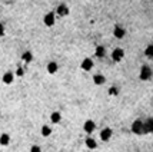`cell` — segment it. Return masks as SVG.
<instances>
[{
  "label": "cell",
  "mask_w": 153,
  "mask_h": 152,
  "mask_svg": "<svg viewBox=\"0 0 153 152\" xmlns=\"http://www.w3.org/2000/svg\"><path fill=\"white\" fill-rule=\"evenodd\" d=\"M123 56H124V50L120 49V47H116L115 50L112 52V59H113V62H120V60L123 59Z\"/></svg>",
  "instance_id": "1"
},
{
  "label": "cell",
  "mask_w": 153,
  "mask_h": 152,
  "mask_svg": "<svg viewBox=\"0 0 153 152\" xmlns=\"http://www.w3.org/2000/svg\"><path fill=\"white\" fill-rule=\"evenodd\" d=\"M150 76H152V69L149 68V66H142V69H140V79L142 80H148V79H150Z\"/></svg>",
  "instance_id": "2"
},
{
  "label": "cell",
  "mask_w": 153,
  "mask_h": 152,
  "mask_svg": "<svg viewBox=\"0 0 153 152\" xmlns=\"http://www.w3.org/2000/svg\"><path fill=\"white\" fill-rule=\"evenodd\" d=\"M83 129H84L86 134H92V132H95V129H96V123H95L92 119H87V121L84 122V125H83Z\"/></svg>",
  "instance_id": "3"
},
{
  "label": "cell",
  "mask_w": 153,
  "mask_h": 152,
  "mask_svg": "<svg viewBox=\"0 0 153 152\" xmlns=\"http://www.w3.org/2000/svg\"><path fill=\"white\" fill-rule=\"evenodd\" d=\"M112 135H113V131H112L110 128H105V129H102V132H100V139H102L103 142H107V141L112 138Z\"/></svg>",
  "instance_id": "4"
},
{
  "label": "cell",
  "mask_w": 153,
  "mask_h": 152,
  "mask_svg": "<svg viewBox=\"0 0 153 152\" xmlns=\"http://www.w3.org/2000/svg\"><path fill=\"white\" fill-rule=\"evenodd\" d=\"M80 68L83 69V71H92L93 69V60L90 59V58H86L83 62H82V65H80Z\"/></svg>",
  "instance_id": "5"
},
{
  "label": "cell",
  "mask_w": 153,
  "mask_h": 152,
  "mask_svg": "<svg viewBox=\"0 0 153 152\" xmlns=\"http://www.w3.org/2000/svg\"><path fill=\"white\" fill-rule=\"evenodd\" d=\"M1 80H3L4 85H12L13 80H14V73L13 72H6L3 75V77H1Z\"/></svg>",
  "instance_id": "6"
},
{
  "label": "cell",
  "mask_w": 153,
  "mask_h": 152,
  "mask_svg": "<svg viewBox=\"0 0 153 152\" xmlns=\"http://www.w3.org/2000/svg\"><path fill=\"white\" fill-rule=\"evenodd\" d=\"M43 22H44V25H46V26H53V25H54V13H53V12L47 13V14L44 16Z\"/></svg>",
  "instance_id": "7"
},
{
  "label": "cell",
  "mask_w": 153,
  "mask_h": 152,
  "mask_svg": "<svg viewBox=\"0 0 153 152\" xmlns=\"http://www.w3.org/2000/svg\"><path fill=\"white\" fill-rule=\"evenodd\" d=\"M84 145H86L89 149H96V148H97V142H96V139H93L92 136L86 138V141H84Z\"/></svg>",
  "instance_id": "8"
},
{
  "label": "cell",
  "mask_w": 153,
  "mask_h": 152,
  "mask_svg": "<svg viewBox=\"0 0 153 152\" xmlns=\"http://www.w3.org/2000/svg\"><path fill=\"white\" fill-rule=\"evenodd\" d=\"M50 122L52 123H60L62 122V114L60 112H52V115H50Z\"/></svg>",
  "instance_id": "9"
},
{
  "label": "cell",
  "mask_w": 153,
  "mask_h": 152,
  "mask_svg": "<svg viewBox=\"0 0 153 152\" xmlns=\"http://www.w3.org/2000/svg\"><path fill=\"white\" fill-rule=\"evenodd\" d=\"M57 69H59V66H57L56 62H49V63H47V72H49L50 75H54V73L57 72Z\"/></svg>",
  "instance_id": "10"
},
{
  "label": "cell",
  "mask_w": 153,
  "mask_h": 152,
  "mask_svg": "<svg viewBox=\"0 0 153 152\" xmlns=\"http://www.w3.org/2000/svg\"><path fill=\"white\" fill-rule=\"evenodd\" d=\"M10 144V136H9V134H1L0 135V145L1 147H7Z\"/></svg>",
  "instance_id": "11"
},
{
  "label": "cell",
  "mask_w": 153,
  "mask_h": 152,
  "mask_svg": "<svg viewBox=\"0 0 153 152\" xmlns=\"http://www.w3.org/2000/svg\"><path fill=\"white\" fill-rule=\"evenodd\" d=\"M40 134H41V136L47 138V136H50V134H52V128H50L49 125H43L41 129H40Z\"/></svg>",
  "instance_id": "12"
},
{
  "label": "cell",
  "mask_w": 153,
  "mask_h": 152,
  "mask_svg": "<svg viewBox=\"0 0 153 152\" xmlns=\"http://www.w3.org/2000/svg\"><path fill=\"white\" fill-rule=\"evenodd\" d=\"M93 82H95L96 85H99V86H100V85H103V83L106 82V77H105L103 75H100V73H97V75L93 76Z\"/></svg>",
  "instance_id": "13"
},
{
  "label": "cell",
  "mask_w": 153,
  "mask_h": 152,
  "mask_svg": "<svg viewBox=\"0 0 153 152\" xmlns=\"http://www.w3.org/2000/svg\"><path fill=\"white\" fill-rule=\"evenodd\" d=\"M142 128H143V123L140 121H136L133 123V126H132V129H133L135 134H142Z\"/></svg>",
  "instance_id": "14"
},
{
  "label": "cell",
  "mask_w": 153,
  "mask_h": 152,
  "mask_svg": "<svg viewBox=\"0 0 153 152\" xmlns=\"http://www.w3.org/2000/svg\"><path fill=\"white\" fill-rule=\"evenodd\" d=\"M57 13H59L60 16H66V14L69 13V9H67V6H66V4H60V6L57 7Z\"/></svg>",
  "instance_id": "15"
},
{
  "label": "cell",
  "mask_w": 153,
  "mask_h": 152,
  "mask_svg": "<svg viewBox=\"0 0 153 152\" xmlns=\"http://www.w3.org/2000/svg\"><path fill=\"white\" fill-rule=\"evenodd\" d=\"M124 29H122V27H116L115 30H113V35H115V38L117 39H122L123 36H124Z\"/></svg>",
  "instance_id": "16"
},
{
  "label": "cell",
  "mask_w": 153,
  "mask_h": 152,
  "mask_svg": "<svg viewBox=\"0 0 153 152\" xmlns=\"http://www.w3.org/2000/svg\"><path fill=\"white\" fill-rule=\"evenodd\" d=\"M22 59H23V62L30 63V62L33 60V55H32V52H24V53H23V56H22Z\"/></svg>",
  "instance_id": "17"
},
{
  "label": "cell",
  "mask_w": 153,
  "mask_h": 152,
  "mask_svg": "<svg viewBox=\"0 0 153 152\" xmlns=\"http://www.w3.org/2000/svg\"><path fill=\"white\" fill-rule=\"evenodd\" d=\"M105 53H106V50H105V47H103V46H97V47H96L95 55H96L97 58H103V56H105Z\"/></svg>",
  "instance_id": "18"
},
{
  "label": "cell",
  "mask_w": 153,
  "mask_h": 152,
  "mask_svg": "<svg viewBox=\"0 0 153 152\" xmlns=\"http://www.w3.org/2000/svg\"><path fill=\"white\" fill-rule=\"evenodd\" d=\"M145 55H146L148 58H150V56L153 55V46H152V45H149V46H148V49L145 50Z\"/></svg>",
  "instance_id": "19"
},
{
  "label": "cell",
  "mask_w": 153,
  "mask_h": 152,
  "mask_svg": "<svg viewBox=\"0 0 153 152\" xmlns=\"http://www.w3.org/2000/svg\"><path fill=\"white\" fill-rule=\"evenodd\" d=\"M30 152H41V148L39 145H32L30 147Z\"/></svg>",
  "instance_id": "20"
},
{
  "label": "cell",
  "mask_w": 153,
  "mask_h": 152,
  "mask_svg": "<svg viewBox=\"0 0 153 152\" xmlns=\"http://www.w3.org/2000/svg\"><path fill=\"white\" fill-rule=\"evenodd\" d=\"M24 75V71L22 69V68H19L17 71H16V76H23Z\"/></svg>",
  "instance_id": "21"
},
{
  "label": "cell",
  "mask_w": 153,
  "mask_h": 152,
  "mask_svg": "<svg viewBox=\"0 0 153 152\" xmlns=\"http://www.w3.org/2000/svg\"><path fill=\"white\" fill-rule=\"evenodd\" d=\"M109 93H110V95H116V93H117V89H116V88H110Z\"/></svg>",
  "instance_id": "22"
},
{
  "label": "cell",
  "mask_w": 153,
  "mask_h": 152,
  "mask_svg": "<svg viewBox=\"0 0 153 152\" xmlns=\"http://www.w3.org/2000/svg\"><path fill=\"white\" fill-rule=\"evenodd\" d=\"M3 35H4V26L0 23V36H3Z\"/></svg>",
  "instance_id": "23"
}]
</instances>
